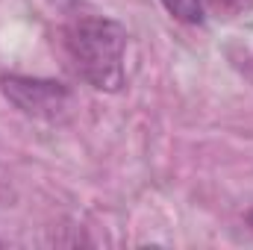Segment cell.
<instances>
[{
    "mask_svg": "<svg viewBox=\"0 0 253 250\" xmlns=\"http://www.w3.org/2000/svg\"><path fill=\"white\" fill-rule=\"evenodd\" d=\"M171 18L183 21V24H203V3L200 0H159Z\"/></svg>",
    "mask_w": 253,
    "mask_h": 250,
    "instance_id": "cell-4",
    "label": "cell"
},
{
    "mask_svg": "<svg viewBox=\"0 0 253 250\" xmlns=\"http://www.w3.org/2000/svg\"><path fill=\"white\" fill-rule=\"evenodd\" d=\"M248 224H251V227H253V212H251V215H248Z\"/></svg>",
    "mask_w": 253,
    "mask_h": 250,
    "instance_id": "cell-5",
    "label": "cell"
},
{
    "mask_svg": "<svg viewBox=\"0 0 253 250\" xmlns=\"http://www.w3.org/2000/svg\"><path fill=\"white\" fill-rule=\"evenodd\" d=\"M203 12L221 18V21H236L253 9V0H200Z\"/></svg>",
    "mask_w": 253,
    "mask_h": 250,
    "instance_id": "cell-3",
    "label": "cell"
},
{
    "mask_svg": "<svg viewBox=\"0 0 253 250\" xmlns=\"http://www.w3.org/2000/svg\"><path fill=\"white\" fill-rule=\"evenodd\" d=\"M3 97L27 118L44 124H65L74 115V91L59 80L27 77V74H3L0 77Z\"/></svg>",
    "mask_w": 253,
    "mask_h": 250,
    "instance_id": "cell-2",
    "label": "cell"
},
{
    "mask_svg": "<svg viewBox=\"0 0 253 250\" xmlns=\"http://www.w3.org/2000/svg\"><path fill=\"white\" fill-rule=\"evenodd\" d=\"M62 50L71 71L97 91H121L126 83V30L100 15L74 18L62 30Z\"/></svg>",
    "mask_w": 253,
    "mask_h": 250,
    "instance_id": "cell-1",
    "label": "cell"
}]
</instances>
